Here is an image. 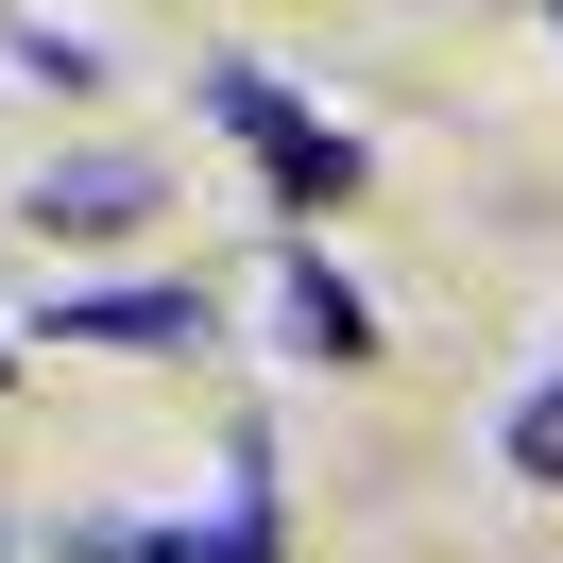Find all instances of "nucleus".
Segmentation results:
<instances>
[{"label":"nucleus","instance_id":"nucleus-3","mask_svg":"<svg viewBox=\"0 0 563 563\" xmlns=\"http://www.w3.org/2000/svg\"><path fill=\"white\" fill-rule=\"evenodd\" d=\"M35 342H120V358H172V342H206V308L188 290H52V324Z\"/></svg>","mask_w":563,"mask_h":563},{"label":"nucleus","instance_id":"nucleus-4","mask_svg":"<svg viewBox=\"0 0 563 563\" xmlns=\"http://www.w3.org/2000/svg\"><path fill=\"white\" fill-rule=\"evenodd\" d=\"M274 308H290V342H308V358H376V308H358V274H324V256H290Z\"/></svg>","mask_w":563,"mask_h":563},{"label":"nucleus","instance_id":"nucleus-8","mask_svg":"<svg viewBox=\"0 0 563 563\" xmlns=\"http://www.w3.org/2000/svg\"><path fill=\"white\" fill-rule=\"evenodd\" d=\"M547 18H563V0H547Z\"/></svg>","mask_w":563,"mask_h":563},{"label":"nucleus","instance_id":"nucleus-1","mask_svg":"<svg viewBox=\"0 0 563 563\" xmlns=\"http://www.w3.org/2000/svg\"><path fill=\"white\" fill-rule=\"evenodd\" d=\"M206 120H222V137H256V172H274V206H290V222L358 206V137H324V120L290 103L274 69H206Z\"/></svg>","mask_w":563,"mask_h":563},{"label":"nucleus","instance_id":"nucleus-7","mask_svg":"<svg viewBox=\"0 0 563 563\" xmlns=\"http://www.w3.org/2000/svg\"><path fill=\"white\" fill-rule=\"evenodd\" d=\"M154 563H274V495H222V529H172V547H154Z\"/></svg>","mask_w":563,"mask_h":563},{"label":"nucleus","instance_id":"nucleus-6","mask_svg":"<svg viewBox=\"0 0 563 563\" xmlns=\"http://www.w3.org/2000/svg\"><path fill=\"white\" fill-rule=\"evenodd\" d=\"M0 52H18L35 86H69V103L103 86V35H69V18H0Z\"/></svg>","mask_w":563,"mask_h":563},{"label":"nucleus","instance_id":"nucleus-5","mask_svg":"<svg viewBox=\"0 0 563 563\" xmlns=\"http://www.w3.org/2000/svg\"><path fill=\"white\" fill-rule=\"evenodd\" d=\"M495 461H512L529 495H563V376H529L512 410H495Z\"/></svg>","mask_w":563,"mask_h":563},{"label":"nucleus","instance_id":"nucleus-2","mask_svg":"<svg viewBox=\"0 0 563 563\" xmlns=\"http://www.w3.org/2000/svg\"><path fill=\"white\" fill-rule=\"evenodd\" d=\"M35 222H52V240H137V222H154V154H52Z\"/></svg>","mask_w":563,"mask_h":563}]
</instances>
